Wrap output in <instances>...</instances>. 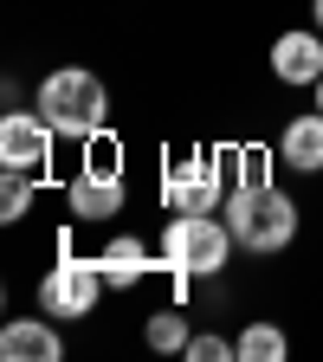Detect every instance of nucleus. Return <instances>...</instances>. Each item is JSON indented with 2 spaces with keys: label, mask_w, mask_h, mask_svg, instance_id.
Listing matches in <instances>:
<instances>
[{
  "label": "nucleus",
  "mask_w": 323,
  "mask_h": 362,
  "mask_svg": "<svg viewBox=\"0 0 323 362\" xmlns=\"http://www.w3.org/2000/svg\"><path fill=\"white\" fill-rule=\"evenodd\" d=\"M33 110L59 136H71V143H98V136L110 129V90H104V78L90 65H59V71L39 78Z\"/></svg>",
  "instance_id": "obj_1"
},
{
  "label": "nucleus",
  "mask_w": 323,
  "mask_h": 362,
  "mask_svg": "<svg viewBox=\"0 0 323 362\" xmlns=\"http://www.w3.org/2000/svg\"><path fill=\"white\" fill-rule=\"evenodd\" d=\"M155 252L181 279H220V272L233 265L240 240H233V226H226V214H168Z\"/></svg>",
  "instance_id": "obj_2"
},
{
  "label": "nucleus",
  "mask_w": 323,
  "mask_h": 362,
  "mask_svg": "<svg viewBox=\"0 0 323 362\" xmlns=\"http://www.w3.org/2000/svg\"><path fill=\"white\" fill-rule=\"evenodd\" d=\"M220 214H226V226H233L240 252L271 259V252H285L298 240V201L278 194V188H233L220 201Z\"/></svg>",
  "instance_id": "obj_3"
},
{
  "label": "nucleus",
  "mask_w": 323,
  "mask_h": 362,
  "mask_svg": "<svg viewBox=\"0 0 323 362\" xmlns=\"http://www.w3.org/2000/svg\"><path fill=\"white\" fill-rule=\"evenodd\" d=\"M123 201H129L123 156H117V143H104V136H98V149L84 143V168L71 175V188H65V214H71L78 226H104V220L123 214Z\"/></svg>",
  "instance_id": "obj_4"
},
{
  "label": "nucleus",
  "mask_w": 323,
  "mask_h": 362,
  "mask_svg": "<svg viewBox=\"0 0 323 362\" xmlns=\"http://www.w3.org/2000/svg\"><path fill=\"white\" fill-rule=\"evenodd\" d=\"M226 194H233L226 149H194V156L168 162V181H162V207L168 214H220Z\"/></svg>",
  "instance_id": "obj_5"
},
{
  "label": "nucleus",
  "mask_w": 323,
  "mask_h": 362,
  "mask_svg": "<svg viewBox=\"0 0 323 362\" xmlns=\"http://www.w3.org/2000/svg\"><path fill=\"white\" fill-rule=\"evenodd\" d=\"M104 291H110V285H104L98 252H90V259L65 252L59 265H45V279H39V310L59 317V324H84V317H98V298H104Z\"/></svg>",
  "instance_id": "obj_6"
},
{
  "label": "nucleus",
  "mask_w": 323,
  "mask_h": 362,
  "mask_svg": "<svg viewBox=\"0 0 323 362\" xmlns=\"http://www.w3.org/2000/svg\"><path fill=\"white\" fill-rule=\"evenodd\" d=\"M52 143L59 129L45 123L39 110H7L0 117V168H26V175H45V162H52Z\"/></svg>",
  "instance_id": "obj_7"
},
{
  "label": "nucleus",
  "mask_w": 323,
  "mask_h": 362,
  "mask_svg": "<svg viewBox=\"0 0 323 362\" xmlns=\"http://www.w3.org/2000/svg\"><path fill=\"white\" fill-rule=\"evenodd\" d=\"M271 78L278 84H317L323 78V33L317 26H291L271 39Z\"/></svg>",
  "instance_id": "obj_8"
},
{
  "label": "nucleus",
  "mask_w": 323,
  "mask_h": 362,
  "mask_svg": "<svg viewBox=\"0 0 323 362\" xmlns=\"http://www.w3.org/2000/svg\"><path fill=\"white\" fill-rule=\"evenodd\" d=\"M0 356H7V362H59L65 356V337L45 324V317H7V330H0Z\"/></svg>",
  "instance_id": "obj_9"
},
{
  "label": "nucleus",
  "mask_w": 323,
  "mask_h": 362,
  "mask_svg": "<svg viewBox=\"0 0 323 362\" xmlns=\"http://www.w3.org/2000/svg\"><path fill=\"white\" fill-rule=\"evenodd\" d=\"M278 162L298 168V175H323V110H304L285 123L278 136Z\"/></svg>",
  "instance_id": "obj_10"
},
{
  "label": "nucleus",
  "mask_w": 323,
  "mask_h": 362,
  "mask_svg": "<svg viewBox=\"0 0 323 362\" xmlns=\"http://www.w3.org/2000/svg\"><path fill=\"white\" fill-rule=\"evenodd\" d=\"M149 259H155V252L136 240V233H110L104 252H98L104 285H110V291H136V285H143V272H149Z\"/></svg>",
  "instance_id": "obj_11"
},
{
  "label": "nucleus",
  "mask_w": 323,
  "mask_h": 362,
  "mask_svg": "<svg viewBox=\"0 0 323 362\" xmlns=\"http://www.w3.org/2000/svg\"><path fill=\"white\" fill-rule=\"evenodd\" d=\"M233 343H240V362H285V356H291L285 324H271V317H252V324H246Z\"/></svg>",
  "instance_id": "obj_12"
},
{
  "label": "nucleus",
  "mask_w": 323,
  "mask_h": 362,
  "mask_svg": "<svg viewBox=\"0 0 323 362\" xmlns=\"http://www.w3.org/2000/svg\"><path fill=\"white\" fill-rule=\"evenodd\" d=\"M226 168H233V188H278V175L285 162H278V149H259V143H246V149H226Z\"/></svg>",
  "instance_id": "obj_13"
},
{
  "label": "nucleus",
  "mask_w": 323,
  "mask_h": 362,
  "mask_svg": "<svg viewBox=\"0 0 323 362\" xmlns=\"http://www.w3.org/2000/svg\"><path fill=\"white\" fill-rule=\"evenodd\" d=\"M143 343H149L155 356H188V343H194L188 310H155L149 324H143Z\"/></svg>",
  "instance_id": "obj_14"
},
{
  "label": "nucleus",
  "mask_w": 323,
  "mask_h": 362,
  "mask_svg": "<svg viewBox=\"0 0 323 362\" xmlns=\"http://www.w3.org/2000/svg\"><path fill=\"white\" fill-rule=\"evenodd\" d=\"M33 194H39V175H26V168H0V220H26V207H33Z\"/></svg>",
  "instance_id": "obj_15"
},
{
  "label": "nucleus",
  "mask_w": 323,
  "mask_h": 362,
  "mask_svg": "<svg viewBox=\"0 0 323 362\" xmlns=\"http://www.w3.org/2000/svg\"><path fill=\"white\" fill-rule=\"evenodd\" d=\"M188 356H194V362H226V356H240V343H233V337H213V330H194Z\"/></svg>",
  "instance_id": "obj_16"
},
{
  "label": "nucleus",
  "mask_w": 323,
  "mask_h": 362,
  "mask_svg": "<svg viewBox=\"0 0 323 362\" xmlns=\"http://www.w3.org/2000/svg\"><path fill=\"white\" fill-rule=\"evenodd\" d=\"M310 20H317V33H323V0H310Z\"/></svg>",
  "instance_id": "obj_17"
},
{
  "label": "nucleus",
  "mask_w": 323,
  "mask_h": 362,
  "mask_svg": "<svg viewBox=\"0 0 323 362\" xmlns=\"http://www.w3.org/2000/svg\"><path fill=\"white\" fill-rule=\"evenodd\" d=\"M310 90H317V110H323V78H317V84H310Z\"/></svg>",
  "instance_id": "obj_18"
}]
</instances>
